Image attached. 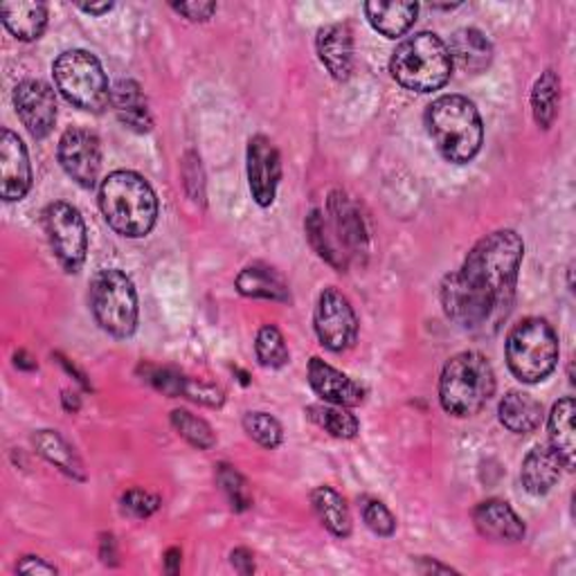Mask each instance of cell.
Listing matches in <instances>:
<instances>
[{"instance_id":"1","label":"cell","mask_w":576,"mask_h":576,"mask_svg":"<svg viewBox=\"0 0 576 576\" xmlns=\"http://www.w3.org/2000/svg\"><path fill=\"white\" fill-rule=\"evenodd\" d=\"M524 244L513 230H498L479 239L462 269L441 284V306L451 323L466 331H498L509 318Z\"/></svg>"},{"instance_id":"2","label":"cell","mask_w":576,"mask_h":576,"mask_svg":"<svg viewBox=\"0 0 576 576\" xmlns=\"http://www.w3.org/2000/svg\"><path fill=\"white\" fill-rule=\"evenodd\" d=\"M100 207L106 224L122 237H147L158 218V199L136 171H113L102 181Z\"/></svg>"},{"instance_id":"3","label":"cell","mask_w":576,"mask_h":576,"mask_svg":"<svg viewBox=\"0 0 576 576\" xmlns=\"http://www.w3.org/2000/svg\"><path fill=\"white\" fill-rule=\"evenodd\" d=\"M426 126L437 151L449 162H471L484 143V126L475 104L462 95L434 100L426 113Z\"/></svg>"},{"instance_id":"4","label":"cell","mask_w":576,"mask_h":576,"mask_svg":"<svg viewBox=\"0 0 576 576\" xmlns=\"http://www.w3.org/2000/svg\"><path fill=\"white\" fill-rule=\"evenodd\" d=\"M496 392L492 363L477 351H462L453 357L439 379V402L453 417H473Z\"/></svg>"},{"instance_id":"5","label":"cell","mask_w":576,"mask_h":576,"mask_svg":"<svg viewBox=\"0 0 576 576\" xmlns=\"http://www.w3.org/2000/svg\"><path fill=\"white\" fill-rule=\"evenodd\" d=\"M389 72L408 91L432 93L451 79L453 59L449 46L437 34L419 32L394 50Z\"/></svg>"},{"instance_id":"6","label":"cell","mask_w":576,"mask_h":576,"mask_svg":"<svg viewBox=\"0 0 576 576\" xmlns=\"http://www.w3.org/2000/svg\"><path fill=\"white\" fill-rule=\"evenodd\" d=\"M505 353L507 365L518 381L541 383L558 363L556 331L541 318H527L509 331Z\"/></svg>"},{"instance_id":"7","label":"cell","mask_w":576,"mask_h":576,"mask_svg":"<svg viewBox=\"0 0 576 576\" xmlns=\"http://www.w3.org/2000/svg\"><path fill=\"white\" fill-rule=\"evenodd\" d=\"M59 93L77 109L102 113L111 104L113 88L100 59L86 50H68L53 66Z\"/></svg>"},{"instance_id":"8","label":"cell","mask_w":576,"mask_h":576,"mask_svg":"<svg viewBox=\"0 0 576 576\" xmlns=\"http://www.w3.org/2000/svg\"><path fill=\"white\" fill-rule=\"evenodd\" d=\"M91 312L106 334L133 336L138 327V293L131 278L117 269L100 271L91 282Z\"/></svg>"},{"instance_id":"9","label":"cell","mask_w":576,"mask_h":576,"mask_svg":"<svg viewBox=\"0 0 576 576\" xmlns=\"http://www.w3.org/2000/svg\"><path fill=\"white\" fill-rule=\"evenodd\" d=\"M46 233L55 257L68 273H77L88 252V233L83 216L70 203L57 201L46 207Z\"/></svg>"},{"instance_id":"10","label":"cell","mask_w":576,"mask_h":576,"mask_svg":"<svg viewBox=\"0 0 576 576\" xmlns=\"http://www.w3.org/2000/svg\"><path fill=\"white\" fill-rule=\"evenodd\" d=\"M314 327L329 351H347L359 338V318L351 302L334 286L325 289L316 304Z\"/></svg>"},{"instance_id":"11","label":"cell","mask_w":576,"mask_h":576,"mask_svg":"<svg viewBox=\"0 0 576 576\" xmlns=\"http://www.w3.org/2000/svg\"><path fill=\"white\" fill-rule=\"evenodd\" d=\"M59 162L79 188L93 190L102 169L100 138L86 128H68L59 140Z\"/></svg>"},{"instance_id":"12","label":"cell","mask_w":576,"mask_h":576,"mask_svg":"<svg viewBox=\"0 0 576 576\" xmlns=\"http://www.w3.org/2000/svg\"><path fill=\"white\" fill-rule=\"evenodd\" d=\"M16 113L34 140L48 138L57 122V95L46 81L25 79L14 88Z\"/></svg>"},{"instance_id":"13","label":"cell","mask_w":576,"mask_h":576,"mask_svg":"<svg viewBox=\"0 0 576 576\" xmlns=\"http://www.w3.org/2000/svg\"><path fill=\"white\" fill-rule=\"evenodd\" d=\"M327 228L329 235L338 248V252L345 257L349 263L351 259H357L368 252V230L365 221L359 212V207L353 205L345 192L336 190L329 194V205H327Z\"/></svg>"},{"instance_id":"14","label":"cell","mask_w":576,"mask_h":576,"mask_svg":"<svg viewBox=\"0 0 576 576\" xmlns=\"http://www.w3.org/2000/svg\"><path fill=\"white\" fill-rule=\"evenodd\" d=\"M246 169L255 203L261 207H271L275 203L278 188L282 181V158L278 147L266 136L250 138Z\"/></svg>"},{"instance_id":"15","label":"cell","mask_w":576,"mask_h":576,"mask_svg":"<svg viewBox=\"0 0 576 576\" xmlns=\"http://www.w3.org/2000/svg\"><path fill=\"white\" fill-rule=\"evenodd\" d=\"M32 188V165L23 140L14 131L0 133V194L8 203L21 201Z\"/></svg>"},{"instance_id":"16","label":"cell","mask_w":576,"mask_h":576,"mask_svg":"<svg viewBox=\"0 0 576 576\" xmlns=\"http://www.w3.org/2000/svg\"><path fill=\"white\" fill-rule=\"evenodd\" d=\"M308 383H312L318 396H323L327 404L334 406L357 408L365 402V389L357 381L338 372L318 357L308 361Z\"/></svg>"},{"instance_id":"17","label":"cell","mask_w":576,"mask_h":576,"mask_svg":"<svg viewBox=\"0 0 576 576\" xmlns=\"http://www.w3.org/2000/svg\"><path fill=\"white\" fill-rule=\"evenodd\" d=\"M473 522L479 534L498 543H516L524 539V522L505 500H486L475 507Z\"/></svg>"},{"instance_id":"18","label":"cell","mask_w":576,"mask_h":576,"mask_svg":"<svg viewBox=\"0 0 576 576\" xmlns=\"http://www.w3.org/2000/svg\"><path fill=\"white\" fill-rule=\"evenodd\" d=\"M318 57L338 81H347L353 70V36L349 25L331 23L318 32L316 38Z\"/></svg>"},{"instance_id":"19","label":"cell","mask_w":576,"mask_h":576,"mask_svg":"<svg viewBox=\"0 0 576 576\" xmlns=\"http://www.w3.org/2000/svg\"><path fill=\"white\" fill-rule=\"evenodd\" d=\"M111 104L117 115V120L136 133H149L154 126L151 113H149V102L143 93V88L138 81L133 79H120L113 86L111 93Z\"/></svg>"},{"instance_id":"20","label":"cell","mask_w":576,"mask_h":576,"mask_svg":"<svg viewBox=\"0 0 576 576\" xmlns=\"http://www.w3.org/2000/svg\"><path fill=\"white\" fill-rule=\"evenodd\" d=\"M563 468V460L552 447H537L534 451H529L520 468V482L524 492H529L531 496H545L561 479Z\"/></svg>"},{"instance_id":"21","label":"cell","mask_w":576,"mask_h":576,"mask_svg":"<svg viewBox=\"0 0 576 576\" xmlns=\"http://www.w3.org/2000/svg\"><path fill=\"white\" fill-rule=\"evenodd\" d=\"M453 64H458L468 75H479L494 61V46L475 27H462L451 36L449 46Z\"/></svg>"},{"instance_id":"22","label":"cell","mask_w":576,"mask_h":576,"mask_svg":"<svg viewBox=\"0 0 576 576\" xmlns=\"http://www.w3.org/2000/svg\"><path fill=\"white\" fill-rule=\"evenodd\" d=\"M237 291L246 297L273 300V302H291V291L286 280L266 263H250L237 275Z\"/></svg>"},{"instance_id":"23","label":"cell","mask_w":576,"mask_h":576,"mask_svg":"<svg viewBox=\"0 0 576 576\" xmlns=\"http://www.w3.org/2000/svg\"><path fill=\"white\" fill-rule=\"evenodd\" d=\"M498 415H500V421L507 430H511L516 434H529L541 426L543 406L531 394L511 389L502 396Z\"/></svg>"},{"instance_id":"24","label":"cell","mask_w":576,"mask_h":576,"mask_svg":"<svg viewBox=\"0 0 576 576\" xmlns=\"http://www.w3.org/2000/svg\"><path fill=\"white\" fill-rule=\"evenodd\" d=\"M417 14H419L417 3H368L365 5V16L370 25L387 38L404 36L415 25Z\"/></svg>"},{"instance_id":"25","label":"cell","mask_w":576,"mask_h":576,"mask_svg":"<svg viewBox=\"0 0 576 576\" xmlns=\"http://www.w3.org/2000/svg\"><path fill=\"white\" fill-rule=\"evenodd\" d=\"M574 398L565 396L552 408L550 415V441L552 449L563 460L565 468H574L576 460V437H574Z\"/></svg>"},{"instance_id":"26","label":"cell","mask_w":576,"mask_h":576,"mask_svg":"<svg viewBox=\"0 0 576 576\" xmlns=\"http://www.w3.org/2000/svg\"><path fill=\"white\" fill-rule=\"evenodd\" d=\"M0 16L19 41H36L48 25V8L43 3H5L0 5Z\"/></svg>"},{"instance_id":"27","label":"cell","mask_w":576,"mask_h":576,"mask_svg":"<svg viewBox=\"0 0 576 576\" xmlns=\"http://www.w3.org/2000/svg\"><path fill=\"white\" fill-rule=\"evenodd\" d=\"M314 509L320 522L338 539H347L351 534V513L345 498L331 489V486H318L312 494Z\"/></svg>"},{"instance_id":"28","label":"cell","mask_w":576,"mask_h":576,"mask_svg":"<svg viewBox=\"0 0 576 576\" xmlns=\"http://www.w3.org/2000/svg\"><path fill=\"white\" fill-rule=\"evenodd\" d=\"M561 104V79L554 70H545L531 91V113L541 128H550L558 115Z\"/></svg>"},{"instance_id":"29","label":"cell","mask_w":576,"mask_h":576,"mask_svg":"<svg viewBox=\"0 0 576 576\" xmlns=\"http://www.w3.org/2000/svg\"><path fill=\"white\" fill-rule=\"evenodd\" d=\"M32 441H34L36 451L43 458H46L50 464L59 466L64 473H68L72 477L83 479L81 462H79V458L75 455V451L68 447V441L61 434H57L55 430H38Z\"/></svg>"},{"instance_id":"30","label":"cell","mask_w":576,"mask_h":576,"mask_svg":"<svg viewBox=\"0 0 576 576\" xmlns=\"http://www.w3.org/2000/svg\"><path fill=\"white\" fill-rule=\"evenodd\" d=\"M306 415L316 426H320L323 430H327L329 434H334L338 439H353L361 430L359 419L353 417L342 406H334V404H329V406H308Z\"/></svg>"},{"instance_id":"31","label":"cell","mask_w":576,"mask_h":576,"mask_svg":"<svg viewBox=\"0 0 576 576\" xmlns=\"http://www.w3.org/2000/svg\"><path fill=\"white\" fill-rule=\"evenodd\" d=\"M255 351H257L259 365L271 368V370H280L291 361L286 340L275 325H266L259 329L257 340H255Z\"/></svg>"},{"instance_id":"32","label":"cell","mask_w":576,"mask_h":576,"mask_svg":"<svg viewBox=\"0 0 576 576\" xmlns=\"http://www.w3.org/2000/svg\"><path fill=\"white\" fill-rule=\"evenodd\" d=\"M306 237H308V244H312V248L325 259L329 261L334 269L338 271H345L347 269V261L345 257L338 252L331 235H329V228H327V218L320 210H314L312 214H308L306 218Z\"/></svg>"},{"instance_id":"33","label":"cell","mask_w":576,"mask_h":576,"mask_svg":"<svg viewBox=\"0 0 576 576\" xmlns=\"http://www.w3.org/2000/svg\"><path fill=\"white\" fill-rule=\"evenodd\" d=\"M171 426L188 441V444H192L199 451H210L216 444V437H214L210 423L194 417L188 410H173L171 413Z\"/></svg>"},{"instance_id":"34","label":"cell","mask_w":576,"mask_h":576,"mask_svg":"<svg viewBox=\"0 0 576 576\" xmlns=\"http://www.w3.org/2000/svg\"><path fill=\"white\" fill-rule=\"evenodd\" d=\"M246 432L263 449H278L284 439V430L275 417L269 413H248L244 417Z\"/></svg>"},{"instance_id":"35","label":"cell","mask_w":576,"mask_h":576,"mask_svg":"<svg viewBox=\"0 0 576 576\" xmlns=\"http://www.w3.org/2000/svg\"><path fill=\"white\" fill-rule=\"evenodd\" d=\"M216 482L224 494L228 496L230 505L235 511H246L252 505V496L248 489V482L246 477L230 464H218L216 468Z\"/></svg>"},{"instance_id":"36","label":"cell","mask_w":576,"mask_h":576,"mask_svg":"<svg viewBox=\"0 0 576 576\" xmlns=\"http://www.w3.org/2000/svg\"><path fill=\"white\" fill-rule=\"evenodd\" d=\"M160 509V498L149 494V492H143V489H128L124 496H122V511L131 518H138V520H145L149 516H154L156 511Z\"/></svg>"},{"instance_id":"37","label":"cell","mask_w":576,"mask_h":576,"mask_svg":"<svg viewBox=\"0 0 576 576\" xmlns=\"http://www.w3.org/2000/svg\"><path fill=\"white\" fill-rule=\"evenodd\" d=\"M145 372V381L151 383L156 389L169 394V396H179L188 392V379H183L181 374L169 372V370H160V368H143Z\"/></svg>"},{"instance_id":"38","label":"cell","mask_w":576,"mask_h":576,"mask_svg":"<svg viewBox=\"0 0 576 576\" xmlns=\"http://www.w3.org/2000/svg\"><path fill=\"white\" fill-rule=\"evenodd\" d=\"M363 518H365V524L374 531L376 537H392L396 531V518L392 516V511L379 502V500H372L365 505L363 509Z\"/></svg>"},{"instance_id":"39","label":"cell","mask_w":576,"mask_h":576,"mask_svg":"<svg viewBox=\"0 0 576 576\" xmlns=\"http://www.w3.org/2000/svg\"><path fill=\"white\" fill-rule=\"evenodd\" d=\"M183 176H185V188L188 192H192V185H196V203L205 199L203 192V169H201V160L194 154H188L185 165H183Z\"/></svg>"},{"instance_id":"40","label":"cell","mask_w":576,"mask_h":576,"mask_svg":"<svg viewBox=\"0 0 576 576\" xmlns=\"http://www.w3.org/2000/svg\"><path fill=\"white\" fill-rule=\"evenodd\" d=\"M171 10L183 14L194 23H203L212 19V14L216 12V3H173Z\"/></svg>"},{"instance_id":"41","label":"cell","mask_w":576,"mask_h":576,"mask_svg":"<svg viewBox=\"0 0 576 576\" xmlns=\"http://www.w3.org/2000/svg\"><path fill=\"white\" fill-rule=\"evenodd\" d=\"M16 569L23 572V574H57V567H55V565L46 563V561L38 558V556H25V558L16 565Z\"/></svg>"},{"instance_id":"42","label":"cell","mask_w":576,"mask_h":576,"mask_svg":"<svg viewBox=\"0 0 576 576\" xmlns=\"http://www.w3.org/2000/svg\"><path fill=\"white\" fill-rule=\"evenodd\" d=\"M230 558H233V565H235V569H237L239 574H252V572H255V558H252V554H250L246 547L235 550V552L230 554Z\"/></svg>"},{"instance_id":"43","label":"cell","mask_w":576,"mask_h":576,"mask_svg":"<svg viewBox=\"0 0 576 576\" xmlns=\"http://www.w3.org/2000/svg\"><path fill=\"white\" fill-rule=\"evenodd\" d=\"M100 556H102V561L109 565H115L117 561V554H115V541H113V537L111 534H106L104 539H102V552H100Z\"/></svg>"},{"instance_id":"44","label":"cell","mask_w":576,"mask_h":576,"mask_svg":"<svg viewBox=\"0 0 576 576\" xmlns=\"http://www.w3.org/2000/svg\"><path fill=\"white\" fill-rule=\"evenodd\" d=\"M165 569H167L169 574H176V572L181 569V550L171 547V550L165 554Z\"/></svg>"},{"instance_id":"45","label":"cell","mask_w":576,"mask_h":576,"mask_svg":"<svg viewBox=\"0 0 576 576\" xmlns=\"http://www.w3.org/2000/svg\"><path fill=\"white\" fill-rule=\"evenodd\" d=\"M83 14H91V16H102V14H109L113 10V3H91V5H77Z\"/></svg>"},{"instance_id":"46","label":"cell","mask_w":576,"mask_h":576,"mask_svg":"<svg viewBox=\"0 0 576 576\" xmlns=\"http://www.w3.org/2000/svg\"><path fill=\"white\" fill-rule=\"evenodd\" d=\"M423 563L426 565H421V572H455L453 567H449V565H441V563H434V561H430V558H423Z\"/></svg>"},{"instance_id":"47","label":"cell","mask_w":576,"mask_h":576,"mask_svg":"<svg viewBox=\"0 0 576 576\" xmlns=\"http://www.w3.org/2000/svg\"><path fill=\"white\" fill-rule=\"evenodd\" d=\"M25 361H30L27 353H25V351H19V353H16V368H23V370H34V368H36V363H25Z\"/></svg>"}]
</instances>
